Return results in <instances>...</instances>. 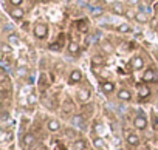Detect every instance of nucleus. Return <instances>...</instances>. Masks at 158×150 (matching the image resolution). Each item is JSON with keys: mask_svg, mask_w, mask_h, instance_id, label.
<instances>
[{"mask_svg": "<svg viewBox=\"0 0 158 150\" xmlns=\"http://www.w3.org/2000/svg\"><path fill=\"white\" fill-rule=\"evenodd\" d=\"M110 13L115 14V16H124L126 14V8L121 2H118V0H115L113 3H110Z\"/></svg>", "mask_w": 158, "mask_h": 150, "instance_id": "nucleus-13", "label": "nucleus"}, {"mask_svg": "<svg viewBox=\"0 0 158 150\" xmlns=\"http://www.w3.org/2000/svg\"><path fill=\"white\" fill-rule=\"evenodd\" d=\"M129 65H130V68H132L133 71H141V70L146 68V60H144V57H143L141 54H135V56L129 60Z\"/></svg>", "mask_w": 158, "mask_h": 150, "instance_id": "nucleus-5", "label": "nucleus"}, {"mask_svg": "<svg viewBox=\"0 0 158 150\" xmlns=\"http://www.w3.org/2000/svg\"><path fill=\"white\" fill-rule=\"evenodd\" d=\"M156 37H158V30H156Z\"/></svg>", "mask_w": 158, "mask_h": 150, "instance_id": "nucleus-35", "label": "nucleus"}, {"mask_svg": "<svg viewBox=\"0 0 158 150\" xmlns=\"http://www.w3.org/2000/svg\"><path fill=\"white\" fill-rule=\"evenodd\" d=\"M153 11L158 14V2H155V3H153Z\"/></svg>", "mask_w": 158, "mask_h": 150, "instance_id": "nucleus-31", "label": "nucleus"}, {"mask_svg": "<svg viewBox=\"0 0 158 150\" xmlns=\"http://www.w3.org/2000/svg\"><path fill=\"white\" fill-rule=\"evenodd\" d=\"M13 51H14V47L5 40V42L2 43V54H3V56H10V54H13Z\"/></svg>", "mask_w": 158, "mask_h": 150, "instance_id": "nucleus-22", "label": "nucleus"}, {"mask_svg": "<svg viewBox=\"0 0 158 150\" xmlns=\"http://www.w3.org/2000/svg\"><path fill=\"white\" fill-rule=\"evenodd\" d=\"M67 51L71 56H77L79 53H81V45H79L74 39H70L68 43H67Z\"/></svg>", "mask_w": 158, "mask_h": 150, "instance_id": "nucleus-14", "label": "nucleus"}, {"mask_svg": "<svg viewBox=\"0 0 158 150\" xmlns=\"http://www.w3.org/2000/svg\"><path fill=\"white\" fill-rule=\"evenodd\" d=\"M152 16L147 13V11H136V16H135V22L139 23V25H147L150 22Z\"/></svg>", "mask_w": 158, "mask_h": 150, "instance_id": "nucleus-12", "label": "nucleus"}, {"mask_svg": "<svg viewBox=\"0 0 158 150\" xmlns=\"http://www.w3.org/2000/svg\"><path fill=\"white\" fill-rule=\"evenodd\" d=\"M60 2H62V3H68V2H70V0H60Z\"/></svg>", "mask_w": 158, "mask_h": 150, "instance_id": "nucleus-33", "label": "nucleus"}, {"mask_svg": "<svg viewBox=\"0 0 158 150\" xmlns=\"http://www.w3.org/2000/svg\"><path fill=\"white\" fill-rule=\"evenodd\" d=\"M27 65V59H17V67H25Z\"/></svg>", "mask_w": 158, "mask_h": 150, "instance_id": "nucleus-30", "label": "nucleus"}, {"mask_svg": "<svg viewBox=\"0 0 158 150\" xmlns=\"http://www.w3.org/2000/svg\"><path fill=\"white\" fill-rule=\"evenodd\" d=\"M129 20H135V16H136V11L133 10H126V14H124Z\"/></svg>", "mask_w": 158, "mask_h": 150, "instance_id": "nucleus-29", "label": "nucleus"}, {"mask_svg": "<svg viewBox=\"0 0 158 150\" xmlns=\"http://www.w3.org/2000/svg\"><path fill=\"white\" fill-rule=\"evenodd\" d=\"M31 34L34 36L36 40H45V39L48 37V34H50V26H48V23H47V22H42V20L34 22V23H33V28H31Z\"/></svg>", "mask_w": 158, "mask_h": 150, "instance_id": "nucleus-1", "label": "nucleus"}, {"mask_svg": "<svg viewBox=\"0 0 158 150\" xmlns=\"http://www.w3.org/2000/svg\"><path fill=\"white\" fill-rule=\"evenodd\" d=\"M141 79H143V82H144V84H152V82H155V81H156V73H155L152 68L144 70Z\"/></svg>", "mask_w": 158, "mask_h": 150, "instance_id": "nucleus-15", "label": "nucleus"}, {"mask_svg": "<svg viewBox=\"0 0 158 150\" xmlns=\"http://www.w3.org/2000/svg\"><path fill=\"white\" fill-rule=\"evenodd\" d=\"M25 0H8V5L10 6H23Z\"/></svg>", "mask_w": 158, "mask_h": 150, "instance_id": "nucleus-28", "label": "nucleus"}, {"mask_svg": "<svg viewBox=\"0 0 158 150\" xmlns=\"http://www.w3.org/2000/svg\"><path fill=\"white\" fill-rule=\"evenodd\" d=\"M8 16L13 22H22L27 16V11L22 6H10L8 8Z\"/></svg>", "mask_w": 158, "mask_h": 150, "instance_id": "nucleus-3", "label": "nucleus"}, {"mask_svg": "<svg viewBox=\"0 0 158 150\" xmlns=\"http://www.w3.org/2000/svg\"><path fill=\"white\" fill-rule=\"evenodd\" d=\"M150 93H152V90H150L149 84L139 85V87L136 88V96H138L139 101H146V99H149V98H150Z\"/></svg>", "mask_w": 158, "mask_h": 150, "instance_id": "nucleus-9", "label": "nucleus"}, {"mask_svg": "<svg viewBox=\"0 0 158 150\" xmlns=\"http://www.w3.org/2000/svg\"><path fill=\"white\" fill-rule=\"evenodd\" d=\"M136 2H138V0H130V3H133V5H135Z\"/></svg>", "mask_w": 158, "mask_h": 150, "instance_id": "nucleus-34", "label": "nucleus"}, {"mask_svg": "<svg viewBox=\"0 0 158 150\" xmlns=\"http://www.w3.org/2000/svg\"><path fill=\"white\" fill-rule=\"evenodd\" d=\"M71 124H73L74 127H81V125L84 124V116H81V115H74V116L71 118Z\"/></svg>", "mask_w": 158, "mask_h": 150, "instance_id": "nucleus-24", "label": "nucleus"}, {"mask_svg": "<svg viewBox=\"0 0 158 150\" xmlns=\"http://www.w3.org/2000/svg\"><path fill=\"white\" fill-rule=\"evenodd\" d=\"M99 87H101V91H102L106 96H112V95L116 91V84H115L113 81H102V82L99 84Z\"/></svg>", "mask_w": 158, "mask_h": 150, "instance_id": "nucleus-8", "label": "nucleus"}, {"mask_svg": "<svg viewBox=\"0 0 158 150\" xmlns=\"http://www.w3.org/2000/svg\"><path fill=\"white\" fill-rule=\"evenodd\" d=\"M144 2L149 3V5H153V3H155V0H144Z\"/></svg>", "mask_w": 158, "mask_h": 150, "instance_id": "nucleus-32", "label": "nucleus"}, {"mask_svg": "<svg viewBox=\"0 0 158 150\" xmlns=\"http://www.w3.org/2000/svg\"><path fill=\"white\" fill-rule=\"evenodd\" d=\"M27 98H28V104H30V105H37V102H39V96H37L36 93H30Z\"/></svg>", "mask_w": 158, "mask_h": 150, "instance_id": "nucleus-26", "label": "nucleus"}, {"mask_svg": "<svg viewBox=\"0 0 158 150\" xmlns=\"http://www.w3.org/2000/svg\"><path fill=\"white\" fill-rule=\"evenodd\" d=\"M90 99H92V90H90L87 85H82V87H79V88L76 90V101H77L79 104L85 105V104L90 102Z\"/></svg>", "mask_w": 158, "mask_h": 150, "instance_id": "nucleus-2", "label": "nucleus"}, {"mask_svg": "<svg viewBox=\"0 0 158 150\" xmlns=\"http://www.w3.org/2000/svg\"><path fill=\"white\" fill-rule=\"evenodd\" d=\"M30 74V70H28V67L25 65V67H17L16 68V76H19V78H27Z\"/></svg>", "mask_w": 158, "mask_h": 150, "instance_id": "nucleus-23", "label": "nucleus"}, {"mask_svg": "<svg viewBox=\"0 0 158 150\" xmlns=\"http://www.w3.org/2000/svg\"><path fill=\"white\" fill-rule=\"evenodd\" d=\"M126 142L130 145V147H138L141 144V138L136 132H129L126 135Z\"/></svg>", "mask_w": 158, "mask_h": 150, "instance_id": "nucleus-11", "label": "nucleus"}, {"mask_svg": "<svg viewBox=\"0 0 158 150\" xmlns=\"http://www.w3.org/2000/svg\"><path fill=\"white\" fill-rule=\"evenodd\" d=\"M2 142H6V141H11L13 139V132H10V130H6V128H3L2 130Z\"/></svg>", "mask_w": 158, "mask_h": 150, "instance_id": "nucleus-25", "label": "nucleus"}, {"mask_svg": "<svg viewBox=\"0 0 158 150\" xmlns=\"http://www.w3.org/2000/svg\"><path fill=\"white\" fill-rule=\"evenodd\" d=\"M115 31L118 34H132L133 33V28L130 26V23H119L115 26Z\"/></svg>", "mask_w": 158, "mask_h": 150, "instance_id": "nucleus-17", "label": "nucleus"}, {"mask_svg": "<svg viewBox=\"0 0 158 150\" xmlns=\"http://www.w3.org/2000/svg\"><path fill=\"white\" fill-rule=\"evenodd\" d=\"M99 48H101V51H102L104 54H113V53H115V47L112 45L110 40H102L101 45H99Z\"/></svg>", "mask_w": 158, "mask_h": 150, "instance_id": "nucleus-18", "label": "nucleus"}, {"mask_svg": "<svg viewBox=\"0 0 158 150\" xmlns=\"http://www.w3.org/2000/svg\"><path fill=\"white\" fill-rule=\"evenodd\" d=\"M132 124H133L135 130H138V132H143V130H146V128H147V125H149V121H147V118H146L144 115H136V116L133 118Z\"/></svg>", "mask_w": 158, "mask_h": 150, "instance_id": "nucleus-7", "label": "nucleus"}, {"mask_svg": "<svg viewBox=\"0 0 158 150\" xmlns=\"http://www.w3.org/2000/svg\"><path fill=\"white\" fill-rule=\"evenodd\" d=\"M68 84L70 85H79V84H82V81H84V73L79 70V68H73V70H70V73H68Z\"/></svg>", "mask_w": 158, "mask_h": 150, "instance_id": "nucleus-4", "label": "nucleus"}, {"mask_svg": "<svg viewBox=\"0 0 158 150\" xmlns=\"http://www.w3.org/2000/svg\"><path fill=\"white\" fill-rule=\"evenodd\" d=\"M116 99L119 102H132L133 95H132V91L127 87H121V88L116 90Z\"/></svg>", "mask_w": 158, "mask_h": 150, "instance_id": "nucleus-6", "label": "nucleus"}, {"mask_svg": "<svg viewBox=\"0 0 158 150\" xmlns=\"http://www.w3.org/2000/svg\"><path fill=\"white\" fill-rule=\"evenodd\" d=\"M149 26H150L152 30H158V16H156V14L152 16V19H150V22H149Z\"/></svg>", "mask_w": 158, "mask_h": 150, "instance_id": "nucleus-27", "label": "nucleus"}, {"mask_svg": "<svg viewBox=\"0 0 158 150\" xmlns=\"http://www.w3.org/2000/svg\"><path fill=\"white\" fill-rule=\"evenodd\" d=\"M34 142H36V136H34L33 133H25V135H23V138H22V145H23L25 148L33 147Z\"/></svg>", "mask_w": 158, "mask_h": 150, "instance_id": "nucleus-16", "label": "nucleus"}, {"mask_svg": "<svg viewBox=\"0 0 158 150\" xmlns=\"http://www.w3.org/2000/svg\"><path fill=\"white\" fill-rule=\"evenodd\" d=\"M93 147L96 150H106L107 148V145H106V142H104V139L101 136H95L93 138Z\"/></svg>", "mask_w": 158, "mask_h": 150, "instance_id": "nucleus-21", "label": "nucleus"}, {"mask_svg": "<svg viewBox=\"0 0 158 150\" xmlns=\"http://www.w3.org/2000/svg\"><path fill=\"white\" fill-rule=\"evenodd\" d=\"M45 127H47L48 132H51V133H57V132L62 128V124H60L59 119H56V118H50V119L47 121Z\"/></svg>", "mask_w": 158, "mask_h": 150, "instance_id": "nucleus-10", "label": "nucleus"}, {"mask_svg": "<svg viewBox=\"0 0 158 150\" xmlns=\"http://www.w3.org/2000/svg\"><path fill=\"white\" fill-rule=\"evenodd\" d=\"M6 42L11 43L13 47H16V45H19L22 40H20V36H19L17 33H10V34L6 36Z\"/></svg>", "mask_w": 158, "mask_h": 150, "instance_id": "nucleus-20", "label": "nucleus"}, {"mask_svg": "<svg viewBox=\"0 0 158 150\" xmlns=\"http://www.w3.org/2000/svg\"><path fill=\"white\" fill-rule=\"evenodd\" d=\"M71 147H73V150H89V144L85 139H76Z\"/></svg>", "mask_w": 158, "mask_h": 150, "instance_id": "nucleus-19", "label": "nucleus"}]
</instances>
